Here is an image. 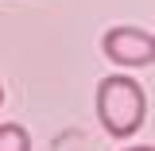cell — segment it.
<instances>
[{
    "label": "cell",
    "instance_id": "1",
    "mask_svg": "<svg viewBox=\"0 0 155 151\" xmlns=\"http://www.w3.org/2000/svg\"><path fill=\"white\" fill-rule=\"evenodd\" d=\"M147 116V93L140 89V81L128 74H113L97 81V120L101 128L116 140L132 136Z\"/></svg>",
    "mask_w": 155,
    "mask_h": 151
},
{
    "label": "cell",
    "instance_id": "2",
    "mask_svg": "<svg viewBox=\"0 0 155 151\" xmlns=\"http://www.w3.org/2000/svg\"><path fill=\"white\" fill-rule=\"evenodd\" d=\"M101 51L113 58L116 66H128V70L151 66L155 62V35L140 31V27H113L101 39Z\"/></svg>",
    "mask_w": 155,
    "mask_h": 151
},
{
    "label": "cell",
    "instance_id": "3",
    "mask_svg": "<svg viewBox=\"0 0 155 151\" xmlns=\"http://www.w3.org/2000/svg\"><path fill=\"white\" fill-rule=\"evenodd\" d=\"M0 151H31V136L23 124H0Z\"/></svg>",
    "mask_w": 155,
    "mask_h": 151
},
{
    "label": "cell",
    "instance_id": "4",
    "mask_svg": "<svg viewBox=\"0 0 155 151\" xmlns=\"http://www.w3.org/2000/svg\"><path fill=\"white\" fill-rule=\"evenodd\" d=\"M124 151H155V147H124Z\"/></svg>",
    "mask_w": 155,
    "mask_h": 151
},
{
    "label": "cell",
    "instance_id": "5",
    "mask_svg": "<svg viewBox=\"0 0 155 151\" xmlns=\"http://www.w3.org/2000/svg\"><path fill=\"white\" fill-rule=\"evenodd\" d=\"M0 105H4V85H0Z\"/></svg>",
    "mask_w": 155,
    "mask_h": 151
}]
</instances>
